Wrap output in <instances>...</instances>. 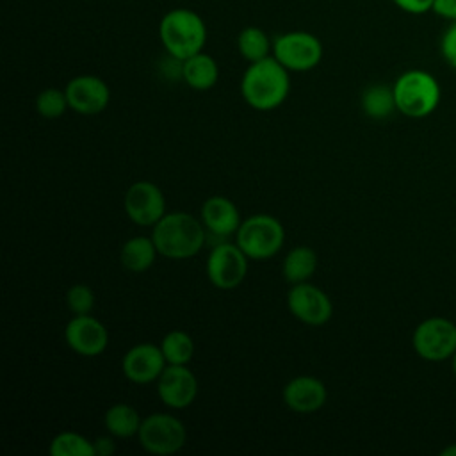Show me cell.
<instances>
[{"instance_id":"obj_1","label":"cell","mask_w":456,"mask_h":456,"mask_svg":"<svg viewBox=\"0 0 456 456\" xmlns=\"http://www.w3.org/2000/svg\"><path fill=\"white\" fill-rule=\"evenodd\" d=\"M290 77L289 69L281 66L273 55L249 62L240 78V94L244 102L255 110H274L289 96Z\"/></svg>"},{"instance_id":"obj_2","label":"cell","mask_w":456,"mask_h":456,"mask_svg":"<svg viewBox=\"0 0 456 456\" xmlns=\"http://www.w3.org/2000/svg\"><path fill=\"white\" fill-rule=\"evenodd\" d=\"M151 239L164 258L185 260L196 256L207 242V228L189 212H166L153 226Z\"/></svg>"},{"instance_id":"obj_3","label":"cell","mask_w":456,"mask_h":456,"mask_svg":"<svg viewBox=\"0 0 456 456\" xmlns=\"http://www.w3.org/2000/svg\"><path fill=\"white\" fill-rule=\"evenodd\" d=\"M159 37L167 55L180 61L203 52L207 43V25L203 18L187 7L167 11L159 23Z\"/></svg>"},{"instance_id":"obj_4","label":"cell","mask_w":456,"mask_h":456,"mask_svg":"<svg viewBox=\"0 0 456 456\" xmlns=\"http://www.w3.org/2000/svg\"><path fill=\"white\" fill-rule=\"evenodd\" d=\"M397 110L408 118L420 119L429 116L440 103L438 80L424 69H408L394 82Z\"/></svg>"},{"instance_id":"obj_5","label":"cell","mask_w":456,"mask_h":456,"mask_svg":"<svg viewBox=\"0 0 456 456\" xmlns=\"http://www.w3.org/2000/svg\"><path fill=\"white\" fill-rule=\"evenodd\" d=\"M235 242L249 260H267L283 248L285 228L271 214H253L240 223Z\"/></svg>"},{"instance_id":"obj_6","label":"cell","mask_w":456,"mask_h":456,"mask_svg":"<svg viewBox=\"0 0 456 456\" xmlns=\"http://www.w3.org/2000/svg\"><path fill=\"white\" fill-rule=\"evenodd\" d=\"M137 440L146 452L167 456L185 445L187 429L185 424L171 413H150L141 422Z\"/></svg>"},{"instance_id":"obj_7","label":"cell","mask_w":456,"mask_h":456,"mask_svg":"<svg viewBox=\"0 0 456 456\" xmlns=\"http://www.w3.org/2000/svg\"><path fill=\"white\" fill-rule=\"evenodd\" d=\"M273 57L289 71H310L322 59V43L306 30L283 32L273 39Z\"/></svg>"},{"instance_id":"obj_8","label":"cell","mask_w":456,"mask_h":456,"mask_svg":"<svg viewBox=\"0 0 456 456\" xmlns=\"http://www.w3.org/2000/svg\"><path fill=\"white\" fill-rule=\"evenodd\" d=\"M415 353L426 362H445L456 351V324L445 317H428L411 335Z\"/></svg>"},{"instance_id":"obj_9","label":"cell","mask_w":456,"mask_h":456,"mask_svg":"<svg viewBox=\"0 0 456 456\" xmlns=\"http://www.w3.org/2000/svg\"><path fill=\"white\" fill-rule=\"evenodd\" d=\"M248 260L237 242H217L207 256V278L219 290L237 289L248 274Z\"/></svg>"},{"instance_id":"obj_10","label":"cell","mask_w":456,"mask_h":456,"mask_svg":"<svg viewBox=\"0 0 456 456\" xmlns=\"http://www.w3.org/2000/svg\"><path fill=\"white\" fill-rule=\"evenodd\" d=\"M123 208L128 219L139 226H155L166 216V198L160 187L150 180L128 185Z\"/></svg>"},{"instance_id":"obj_11","label":"cell","mask_w":456,"mask_h":456,"mask_svg":"<svg viewBox=\"0 0 456 456\" xmlns=\"http://www.w3.org/2000/svg\"><path fill=\"white\" fill-rule=\"evenodd\" d=\"M287 306L290 314L308 326H322L333 315V305L330 296L308 283H294L287 292Z\"/></svg>"},{"instance_id":"obj_12","label":"cell","mask_w":456,"mask_h":456,"mask_svg":"<svg viewBox=\"0 0 456 456\" xmlns=\"http://www.w3.org/2000/svg\"><path fill=\"white\" fill-rule=\"evenodd\" d=\"M64 340L71 351L80 356H100L109 344V331L102 321L86 315H73L64 328Z\"/></svg>"},{"instance_id":"obj_13","label":"cell","mask_w":456,"mask_h":456,"mask_svg":"<svg viewBox=\"0 0 456 456\" xmlns=\"http://www.w3.org/2000/svg\"><path fill=\"white\" fill-rule=\"evenodd\" d=\"M69 109L82 116H96L103 112L110 102V89L107 82L96 75L73 77L66 87Z\"/></svg>"},{"instance_id":"obj_14","label":"cell","mask_w":456,"mask_h":456,"mask_svg":"<svg viewBox=\"0 0 456 456\" xmlns=\"http://www.w3.org/2000/svg\"><path fill=\"white\" fill-rule=\"evenodd\" d=\"M198 390V378L187 365H166L157 379V394L171 410H183L191 406Z\"/></svg>"},{"instance_id":"obj_15","label":"cell","mask_w":456,"mask_h":456,"mask_svg":"<svg viewBox=\"0 0 456 456\" xmlns=\"http://www.w3.org/2000/svg\"><path fill=\"white\" fill-rule=\"evenodd\" d=\"M167 362L160 346L151 342H141L130 347L121 360L123 376L135 385H148L159 379Z\"/></svg>"},{"instance_id":"obj_16","label":"cell","mask_w":456,"mask_h":456,"mask_svg":"<svg viewBox=\"0 0 456 456\" xmlns=\"http://www.w3.org/2000/svg\"><path fill=\"white\" fill-rule=\"evenodd\" d=\"M201 223L207 228V235H214L217 240L235 235L242 219L237 205L226 196H210L201 205Z\"/></svg>"},{"instance_id":"obj_17","label":"cell","mask_w":456,"mask_h":456,"mask_svg":"<svg viewBox=\"0 0 456 456\" xmlns=\"http://www.w3.org/2000/svg\"><path fill=\"white\" fill-rule=\"evenodd\" d=\"M283 403L296 413H314L328 401L326 385L315 376H296L283 387Z\"/></svg>"},{"instance_id":"obj_18","label":"cell","mask_w":456,"mask_h":456,"mask_svg":"<svg viewBox=\"0 0 456 456\" xmlns=\"http://www.w3.org/2000/svg\"><path fill=\"white\" fill-rule=\"evenodd\" d=\"M219 66L216 59L205 52H198L183 61L182 80L194 91H208L217 84Z\"/></svg>"},{"instance_id":"obj_19","label":"cell","mask_w":456,"mask_h":456,"mask_svg":"<svg viewBox=\"0 0 456 456\" xmlns=\"http://www.w3.org/2000/svg\"><path fill=\"white\" fill-rule=\"evenodd\" d=\"M157 255H159V251H157V246H155L151 235L150 237L135 235L121 246L119 260L126 271L144 273L153 265Z\"/></svg>"},{"instance_id":"obj_20","label":"cell","mask_w":456,"mask_h":456,"mask_svg":"<svg viewBox=\"0 0 456 456\" xmlns=\"http://www.w3.org/2000/svg\"><path fill=\"white\" fill-rule=\"evenodd\" d=\"M317 269V253L310 246L292 248L281 264V274L289 283L308 281Z\"/></svg>"},{"instance_id":"obj_21","label":"cell","mask_w":456,"mask_h":456,"mask_svg":"<svg viewBox=\"0 0 456 456\" xmlns=\"http://www.w3.org/2000/svg\"><path fill=\"white\" fill-rule=\"evenodd\" d=\"M141 422H142V417L139 415V411L126 403H116L109 406L103 415V424L109 435L116 438L137 436Z\"/></svg>"},{"instance_id":"obj_22","label":"cell","mask_w":456,"mask_h":456,"mask_svg":"<svg viewBox=\"0 0 456 456\" xmlns=\"http://www.w3.org/2000/svg\"><path fill=\"white\" fill-rule=\"evenodd\" d=\"M362 110L370 119H387L397 110L394 87L387 84H372L362 94Z\"/></svg>"},{"instance_id":"obj_23","label":"cell","mask_w":456,"mask_h":456,"mask_svg":"<svg viewBox=\"0 0 456 456\" xmlns=\"http://www.w3.org/2000/svg\"><path fill=\"white\" fill-rule=\"evenodd\" d=\"M237 50L248 62L262 61L273 55V41L260 27H246L237 36Z\"/></svg>"},{"instance_id":"obj_24","label":"cell","mask_w":456,"mask_h":456,"mask_svg":"<svg viewBox=\"0 0 456 456\" xmlns=\"http://www.w3.org/2000/svg\"><path fill=\"white\" fill-rule=\"evenodd\" d=\"M167 365H187L194 356V340L182 330H171L160 340Z\"/></svg>"},{"instance_id":"obj_25","label":"cell","mask_w":456,"mask_h":456,"mask_svg":"<svg viewBox=\"0 0 456 456\" xmlns=\"http://www.w3.org/2000/svg\"><path fill=\"white\" fill-rule=\"evenodd\" d=\"M48 452L52 456H96L94 444L75 431L57 433L50 442Z\"/></svg>"},{"instance_id":"obj_26","label":"cell","mask_w":456,"mask_h":456,"mask_svg":"<svg viewBox=\"0 0 456 456\" xmlns=\"http://www.w3.org/2000/svg\"><path fill=\"white\" fill-rule=\"evenodd\" d=\"M69 109L66 91L57 87H46L36 96V110L45 119L61 118Z\"/></svg>"},{"instance_id":"obj_27","label":"cell","mask_w":456,"mask_h":456,"mask_svg":"<svg viewBox=\"0 0 456 456\" xmlns=\"http://www.w3.org/2000/svg\"><path fill=\"white\" fill-rule=\"evenodd\" d=\"M66 306L73 315H86L91 314L96 303L94 292L86 283H75L66 290Z\"/></svg>"},{"instance_id":"obj_28","label":"cell","mask_w":456,"mask_h":456,"mask_svg":"<svg viewBox=\"0 0 456 456\" xmlns=\"http://www.w3.org/2000/svg\"><path fill=\"white\" fill-rule=\"evenodd\" d=\"M440 50L445 62L456 69V21H452L449 28L444 32Z\"/></svg>"},{"instance_id":"obj_29","label":"cell","mask_w":456,"mask_h":456,"mask_svg":"<svg viewBox=\"0 0 456 456\" xmlns=\"http://www.w3.org/2000/svg\"><path fill=\"white\" fill-rule=\"evenodd\" d=\"M401 11L408 14H424L428 11H433L435 0H392Z\"/></svg>"},{"instance_id":"obj_30","label":"cell","mask_w":456,"mask_h":456,"mask_svg":"<svg viewBox=\"0 0 456 456\" xmlns=\"http://www.w3.org/2000/svg\"><path fill=\"white\" fill-rule=\"evenodd\" d=\"M433 12L445 20L456 21V0H435Z\"/></svg>"},{"instance_id":"obj_31","label":"cell","mask_w":456,"mask_h":456,"mask_svg":"<svg viewBox=\"0 0 456 456\" xmlns=\"http://www.w3.org/2000/svg\"><path fill=\"white\" fill-rule=\"evenodd\" d=\"M116 438V436H114ZM112 435L110 436H98L93 444H94V452L96 456H109L116 451V444H114Z\"/></svg>"},{"instance_id":"obj_32","label":"cell","mask_w":456,"mask_h":456,"mask_svg":"<svg viewBox=\"0 0 456 456\" xmlns=\"http://www.w3.org/2000/svg\"><path fill=\"white\" fill-rule=\"evenodd\" d=\"M440 454H442V456H456V444H452V445L445 447Z\"/></svg>"},{"instance_id":"obj_33","label":"cell","mask_w":456,"mask_h":456,"mask_svg":"<svg viewBox=\"0 0 456 456\" xmlns=\"http://www.w3.org/2000/svg\"><path fill=\"white\" fill-rule=\"evenodd\" d=\"M451 365H452V372H454V376H456V351H454V354L451 356Z\"/></svg>"}]
</instances>
